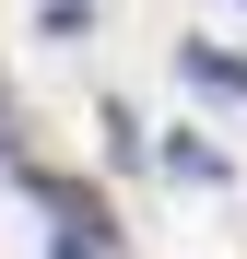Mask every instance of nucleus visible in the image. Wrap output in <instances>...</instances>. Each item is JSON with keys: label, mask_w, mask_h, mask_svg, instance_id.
Returning <instances> with one entry per match:
<instances>
[{"label": "nucleus", "mask_w": 247, "mask_h": 259, "mask_svg": "<svg viewBox=\"0 0 247 259\" xmlns=\"http://www.w3.org/2000/svg\"><path fill=\"white\" fill-rule=\"evenodd\" d=\"M47 224L71 236L59 259H118V224H106V200L82 189V177H47Z\"/></svg>", "instance_id": "nucleus-1"}, {"label": "nucleus", "mask_w": 247, "mask_h": 259, "mask_svg": "<svg viewBox=\"0 0 247 259\" xmlns=\"http://www.w3.org/2000/svg\"><path fill=\"white\" fill-rule=\"evenodd\" d=\"M153 153H165V177H188V189H212V177H224V153L200 142V130H165Z\"/></svg>", "instance_id": "nucleus-3"}, {"label": "nucleus", "mask_w": 247, "mask_h": 259, "mask_svg": "<svg viewBox=\"0 0 247 259\" xmlns=\"http://www.w3.org/2000/svg\"><path fill=\"white\" fill-rule=\"evenodd\" d=\"M235 12H247V0H235Z\"/></svg>", "instance_id": "nucleus-5"}, {"label": "nucleus", "mask_w": 247, "mask_h": 259, "mask_svg": "<svg viewBox=\"0 0 247 259\" xmlns=\"http://www.w3.org/2000/svg\"><path fill=\"white\" fill-rule=\"evenodd\" d=\"M0 142H12V95H0Z\"/></svg>", "instance_id": "nucleus-4"}, {"label": "nucleus", "mask_w": 247, "mask_h": 259, "mask_svg": "<svg viewBox=\"0 0 247 259\" xmlns=\"http://www.w3.org/2000/svg\"><path fill=\"white\" fill-rule=\"evenodd\" d=\"M177 71L200 82V95H247V59H235V48H212V35H200V48H177Z\"/></svg>", "instance_id": "nucleus-2"}]
</instances>
